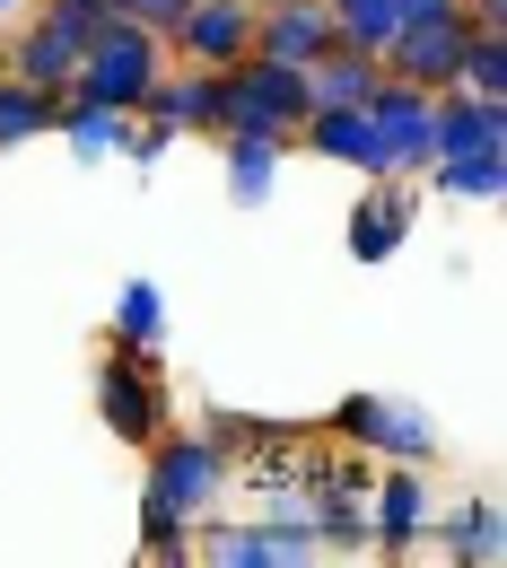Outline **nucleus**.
Instances as JSON below:
<instances>
[{
    "label": "nucleus",
    "instance_id": "f257e3e1",
    "mask_svg": "<svg viewBox=\"0 0 507 568\" xmlns=\"http://www.w3.org/2000/svg\"><path fill=\"white\" fill-rule=\"evenodd\" d=\"M141 490H149V498H166L175 516H193V525H202V516H219V507H227L236 473H227V455H219L211 437H202V428L175 412V420H166V428L141 446Z\"/></svg>",
    "mask_w": 507,
    "mask_h": 568
},
{
    "label": "nucleus",
    "instance_id": "f03ea898",
    "mask_svg": "<svg viewBox=\"0 0 507 568\" xmlns=\"http://www.w3.org/2000/svg\"><path fill=\"white\" fill-rule=\"evenodd\" d=\"M175 412H184V403H175L166 351H114V342H105V358H97V420H105V437L141 455Z\"/></svg>",
    "mask_w": 507,
    "mask_h": 568
},
{
    "label": "nucleus",
    "instance_id": "7ed1b4c3",
    "mask_svg": "<svg viewBox=\"0 0 507 568\" xmlns=\"http://www.w3.org/2000/svg\"><path fill=\"white\" fill-rule=\"evenodd\" d=\"M324 437L359 446V455H376V464H437V455H446V428L429 420V403H412V394H376V385L342 394L333 420H324Z\"/></svg>",
    "mask_w": 507,
    "mask_h": 568
},
{
    "label": "nucleus",
    "instance_id": "20e7f679",
    "mask_svg": "<svg viewBox=\"0 0 507 568\" xmlns=\"http://www.w3.org/2000/svg\"><path fill=\"white\" fill-rule=\"evenodd\" d=\"M158 71H166V36H158V27H141V18H97L71 97H97V105H123V114H132Z\"/></svg>",
    "mask_w": 507,
    "mask_h": 568
},
{
    "label": "nucleus",
    "instance_id": "39448f33",
    "mask_svg": "<svg viewBox=\"0 0 507 568\" xmlns=\"http://www.w3.org/2000/svg\"><path fill=\"white\" fill-rule=\"evenodd\" d=\"M219 97H227V132H263V141H290V149H297V123L315 114L306 71L272 62V53H236L219 71Z\"/></svg>",
    "mask_w": 507,
    "mask_h": 568
},
{
    "label": "nucleus",
    "instance_id": "423d86ee",
    "mask_svg": "<svg viewBox=\"0 0 507 568\" xmlns=\"http://www.w3.org/2000/svg\"><path fill=\"white\" fill-rule=\"evenodd\" d=\"M88 27H97V18H79L62 0H36L18 27H0V71L27 79V88H44V97H71L79 53H88Z\"/></svg>",
    "mask_w": 507,
    "mask_h": 568
},
{
    "label": "nucleus",
    "instance_id": "0eeeda50",
    "mask_svg": "<svg viewBox=\"0 0 507 568\" xmlns=\"http://www.w3.org/2000/svg\"><path fill=\"white\" fill-rule=\"evenodd\" d=\"M193 560L202 568H315L324 542H315L306 516H202Z\"/></svg>",
    "mask_w": 507,
    "mask_h": 568
},
{
    "label": "nucleus",
    "instance_id": "6e6552de",
    "mask_svg": "<svg viewBox=\"0 0 507 568\" xmlns=\"http://www.w3.org/2000/svg\"><path fill=\"white\" fill-rule=\"evenodd\" d=\"M429 516H437L429 464H376V481H367V560H412L429 542Z\"/></svg>",
    "mask_w": 507,
    "mask_h": 568
},
{
    "label": "nucleus",
    "instance_id": "1a4fd4ad",
    "mask_svg": "<svg viewBox=\"0 0 507 568\" xmlns=\"http://www.w3.org/2000/svg\"><path fill=\"white\" fill-rule=\"evenodd\" d=\"M420 211H429V193H420V175H367V193L351 202V219H342V245H351V263H394L403 245H412V227H420Z\"/></svg>",
    "mask_w": 507,
    "mask_h": 568
},
{
    "label": "nucleus",
    "instance_id": "9d476101",
    "mask_svg": "<svg viewBox=\"0 0 507 568\" xmlns=\"http://www.w3.org/2000/svg\"><path fill=\"white\" fill-rule=\"evenodd\" d=\"M464 44H473V18H464V9H446V18H403L394 44H385V71L437 97V88H455V71H464Z\"/></svg>",
    "mask_w": 507,
    "mask_h": 568
},
{
    "label": "nucleus",
    "instance_id": "9b49d317",
    "mask_svg": "<svg viewBox=\"0 0 507 568\" xmlns=\"http://www.w3.org/2000/svg\"><path fill=\"white\" fill-rule=\"evenodd\" d=\"M236 53H254V0H193V9L166 27V62L227 71Z\"/></svg>",
    "mask_w": 507,
    "mask_h": 568
},
{
    "label": "nucleus",
    "instance_id": "f8f14e48",
    "mask_svg": "<svg viewBox=\"0 0 507 568\" xmlns=\"http://www.w3.org/2000/svg\"><path fill=\"white\" fill-rule=\"evenodd\" d=\"M297 149L306 158H324V166H342V175H394V158L376 141V123H367V105H315L306 123H297Z\"/></svg>",
    "mask_w": 507,
    "mask_h": 568
},
{
    "label": "nucleus",
    "instance_id": "ddd939ff",
    "mask_svg": "<svg viewBox=\"0 0 507 568\" xmlns=\"http://www.w3.org/2000/svg\"><path fill=\"white\" fill-rule=\"evenodd\" d=\"M333 44L342 36H333V9L324 0H254V53H272L290 71H315Z\"/></svg>",
    "mask_w": 507,
    "mask_h": 568
},
{
    "label": "nucleus",
    "instance_id": "4468645a",
    "mask_svg": "<svg viewBox=\"0 0 507 568\" xmlns=\"http://www.w3.org/2000/svg\"><path fill=\"white\" fill-rule=\"evenodd\" d=\"M367 123H376V141L394 158V175H420L429 166V88H412V79H376V97H367Z\"/></svg>",
    "mask_w": 507,
    "mask_h": 568
},
{
    "label": "nucleus",
    "instance_id": "2eb2a0df",
    "mask_svg": "<svg viewBox=\"0 0 507 568\" xmlns=\"http://www.w3.org/2000/svg\"><path fill=\"white\" fill-rule=\"evenodd\" d=\"M429 542H446V560H455V568H499V560H507V516H499V498H490V490H464L455 507L437 498Z\"/></svg>",
    "mask_w": 507,
    "mask_h": 568
},
{
    "label": "nucleus",
    "instance_id": "dca6fc26",
    "mask_svg": "<svg viewBox=\"0 0 507 568\" xmlns=\"http://www.w3.org/2000/svg\"><path fill=\"white\" fill-rule=\"evenodd\" d=\"M464 149H507V105L473 97V88H437L429 97V158H464Z\"/></svg>",
    "mask_w": 507,
    "mask_h": 568
},
{
    "label": "nucleus",
    "instance_id": "f3484780",
    "mask_svg": "<svg viewBox=\"0 0 507 568\" xmlns=\"http://www.w3.org/2000/svg\"><path fill=\"white\" fill-rule=\"evenodd\" d=\"M290 166V141H263V132H219V175H227V202L236 211H263L272 184Z\"/></svg>",
    "mask_w": 507,
    "mask_h": 568
},
{
    "label": "nucleus",
    "instance_id": "a211bd4d",
    "mask_svg": "<svg viewBox=\"0 0 507 568\" xmlns=\"http://www.w3.org/2000/svg\"><path fill=\"white\" fill-rule=\"evenodd\" d=\"M420 193L455 202V211H490L507 193V149H464V158H429L420 166Z\"/></svg>",
    "mask_w": 507,
    "mask_h": 568
},
{
    "label": "nucleus",
    "instance_id": "6ab92c4d",
    "mask_svg": "<svg viewBox=\"0 0 507 568\" xmlns=\"http://www.w3.org/2000/svg\"><path fill=\"white\" fill-rule=\"evenodd\" d=\"M53 141L71 149L79 166H105V158H123V141H132V114L123 105H97V97H62Z\"/></svg>",
    "mask_w": 507,
    "mask_h": 568
},
{
    "label": "nucleus",
    "instance_id": "aec40b11",
    "mask_svg": "<svg viewBox=\"0 0 507 568\" xmlns=\"http://www.w3.org/2000/svg\"><path fill=\"white\" fill-rule=\"evenodd\" d=\"M105 342H114V351H166V288L158 281H123L114 315H105Z\"/></svg>",
    "mask_w": 507,
    "mask_h": 568
},
{
    "label": "nucleus",
    "instance_id": "412c9836",
    "mask_svg": "<svg viewBox=\"0 0 507 568\" xmlns=\"http://www.w3.org/2000/svg\"><path fill=\"white\" fill-rule=\"evenodd\" d=\"M376 79H385V62H376V53L333 44V53L306 71V97H315V105H367V97H376Z\"/></svg>",
    "mask_w": 507,
    "mask_h": 568
},
{
    "label": "nucleus",
    "instance_id": "4be33fe9",
    "mask_svg": "<svg viewBox=\"0 0 507 568\" xmlns=\"http://www.w3.org/2000/svg\"><path fill=\"white\" fill-rule=\"evenodd\" d=\"M53 114H62V97H44V88H27V79L0 71V149H27L53 132Z\"/></svg>",
    "mask_w": 507,
    "mask_h": 568
},
{
    "label": "nucleus",
    "instance_id": "5701e85b",
    "mask_svg": "<svg viewBox=\"0 0 507 568\" xmlns=\"http://www.w3.org/2000/svg\"><path fill=\"white\" fill-rule=\"evenodd\" d=\"M149 568H193V516H175L166 498L141 490V542H132Z\"/></svg>",
    "mask_w": 507,
    "mask_h": 568
},
{
    "label": "nucleus",
    "instance_id": "b1692460",
    "mask_svg": "<svg viewBox=\"0 0 507 568\" xmlns=\"http://www.w3.org/2000/svg\"><path fill=\"white\" fill-rule=\"evenodd\" d=\"M193 428L211 437L219 455H227V473H236L263 437H281V428H297V420H254V412H236V403H202V420H193Z\"/></svg>",
    "mask_w": 507,
    "mask_h": 568
},
{
    "label": "nucleus",
    "instance_id": "393cba45",
    "mask_svg": "<svg viewBox=\"0 0 507 568\" xmlns=\"http://www.w3.org/2000/svg\"><path fill=\"white\" fill-rule=\"evenodd\" d=\"M324 9H333V36H342V44H359V53L385 62V44H394V27H403V0H324Z\"/></svg>",
    "mask_w": 507,
    "mask_h": 568
},
{
    "label": "nucleus",
    "instance_id": "a878e982",
    "mask_svg": "<svg viewBox=\"0 0 507 568\" xmlns=\"http://www.w3.org/2000/svg\"><path fill=\"white\" fill-rule=\"evenodd\" d=\"M455 88H473V97H499V105H507V36H499V27H473Z\"/></svg>",
    "mask_w": 507,
    "mask_h": 568
},
{
    "label": "nucleus",
    "instance_id": "bb28decb",
    "mask_svg": "<svg viewBox=\"0 0 507 568\" xmlns=\"http://www.w3.org/2000/svg\"><path fill=\"white\" fill-rule=\"evenodd\" d=\"M184 9H193V0H114V18H141V27H158V36H166Z\"/></svg>",
    "mask_w": 507,
    "mask_h": 568
},
{
    "label": "nucleus",
    "instance_id": "cd10ccee",
    "mask_svg": "<svg viewBox=\"0 0 507 568\" xmlns=\"http://www.w3.org/2000/svg\"><path fill=\"white\" fill-rule=\"evenodd\" d=\"M446 9H464V0H403V18H446Z\"/></svg>",
    "mask_w": 507,
    "mask_h": 568
},
{
    "label": "nucleus",
    "instance_id": "c85d7f7f",
    "mask_svg": "<svg viewBox=\"0 0 507 568\" xmlns=\"http://www.w3.org/2000/svg\"><path fill=\"white\" fill-rule=\"evenodd\" d=\"M27 9H36V0H0V27H18V18H27Z\"/></svg>",
    "mask_w": 507,
    "mask_h": 568
}]
</instances>
